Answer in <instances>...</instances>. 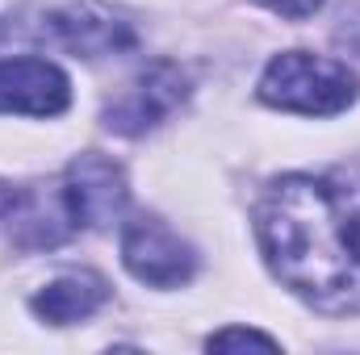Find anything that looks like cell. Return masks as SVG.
<instances>
[{"label": "cell", "mask_w": 360, "mask_h": 355, "mask_svg": "<svg viewBox=\"0 0 360 355\" xmlns=\"http://www.w3.org/2000/svg\"><path fill=\"white\" fill-rule=\"evenodd\" d=\"M272 276L323 314H360V176H285L256 209Z\"/></svg>", "instance_id": "cell-1"}, {"label": "cell", "mask_w": 360, "mask_h": 355, "mask_svg": "<svg viewBox=\"0 0 360 355\" xmlns=\"http://www.w3.org/2000/svg\"><path fill=\"white\" fill-rule=\"evenodd\" d=\"M126 209V176L117 163L101 155H80L63 180L55 184L51 201H34L25 209V234L21 243L30 247H55L76 230H101Z\"/></svg>", "instance_id": "cell-2"}, {"label": "cell", "mask_w": 360, "mask_h": 355, "mask_svg": "<svg viewBox=\"0 0 360 355\" xmlns=\"http://www.w3.org/2000/svg\"><path fill=\"white\" fill-rule=\"evenodd\" d=\"M360 96L356 72H348L335 59H319L306 51L276 55L260 76V100L285 113L306 117H335Z\"/></svg>", "instance_id": "cell-3"}, {"label": "cell", "mask_w": 360, "mask_h": 355, "mask_svg": "<svg viewBox=\"0 0 360 355\" xmlns=\"http://www.w3.org/2000/svg\"><path fill=\"white\" fill-rule=\"evenodd\" d=\"M122 260L134 280L151 288H180L197 272V251L160 217H134L122 234Z\"/></svg>", "instance_id": "cell-4"}, {"label": "cell", "mask_w": 360, "mask_h": 355, "mask_svg": "<svg viewBox=\"0 0 360 355\" xmlns=\"http://www.w3.org/2000/svg\"><path fill=\"white\" fill-rule=\"evenodd\" d=\"M184 92L188 88H184L180 67L155 63V67H147L130 88L105 109V126H109L113 134H126V138L147 134V130H155L180 100H184Z\"/></svg>", "instance_id": "cell-5"}, {"label": "cell", "mask_w": 360, "mask_h": 355, "mask_svg": "<svg viewBox=\"0 0 360 355\" xmlns=\"http://www.w3.org/2000/svg\"><path fill=\"white\" fill-rule=\"evenodd\" d=\"M72 100L68 76L46 59H0V113L59 117Z\"/></svg>", "instance_id": "cell-6"}, {"label": "cell", "mask_w": 360, "mask_h": 355, "mask_svg": "<svg viewBox=\"0 0 360 355\" xmlns=\"http://www.w3.org/2000/svg\"><path fill=\"white\" fill-rule=\"evenodd\" d=\"M109 301V284L96 272H68L51 280L42 293H34V314L51 326H72L80 318L96 314Z\"/></svg>", "instance_id": "cell-7"}, {"label": "cell", "mask_w": 360, "mask_h": 355, "mask_svg": "<svg viewBox=\"0 0 360 355\" xmlns=\"http://www.w3.org/2000/svg\"><path fill=\"white\" fill-rule=\"evenodd\" d=\"M55 34H59V42L63 46H72V51H80V55H113V51H122V46H130V29H126V21H117V17H109V13H101V8H68V13H55Z\"/></svg>", "instance_id": "cell-8"}, {"label": "cell", "mask_w": 360, "mask_h": 355, "mask_svg": "<svg viewBox=\"0 0 360 355\" xmlns=\"http://www.w3.org/2000/svg\"><path fill=\"white\" fill-rule=\"evenodd\" d=\"M243 347H260V351H276L281 343L260 335V330H218L210 335V351H243Z\"/></svg>", "instance_id": "cell-9"}, {"label": "cell", "mask_w": 360, "mask_h": 355, "mask_svg": "<svg viewBox=\"0 0 360 355\" xmlns=\"http://www.w3.org/2000/svg\"><path fill=\"white\" fill-rule=\"evenodd\" d=\"M260 4H269L272 13H281V17H289V21L314 17V13L323 8V0H260Z\"/></svg>", "instance_id": "cell-10"}, {"label": "cell", "mask_w": 360, "mask_h": 355, "mask_svg": "<svg viewBox=\"0 0 360 355\" xmlns=\"http://www.w3.org/2000/svg\"><path fill=\"white\" fill-rule=\"evenodd\" d=\"M21 209V196H17V188H8L4 180H0V217L4 213H17Z\"/></svg>", "instance_id": "cell-11"}]
</instances>
